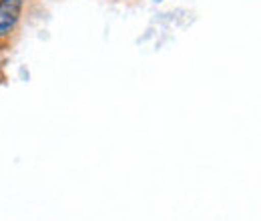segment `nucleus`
<instances>
[{"label":"nucleus","instance_id":"f257e3e1","mask_svg":"<svg viewBox=\"0 0 261 221\" xmlns=\"http://www.w3.org/2000/svg\"><path fill=\"white\" fill-rule=\"evenodd\" d=\"M27 0H2L0 2V44L14 38L24 18Z\"/></svg>","mask_w":261,"mask_h":221},{"label":"nucleus","instance_id":"f03ea898","mask_svg":"<svg viewBox=\"0 0 261 221\" xmlns=\"http://www.w3.org/2000/svg\"><path fill=\"white\" fill-rule=\"evenodd\" d=\"M0 2H2V0H0Z\"/></svg>","mask_w":261,"mask_h":221}]
</instances>
